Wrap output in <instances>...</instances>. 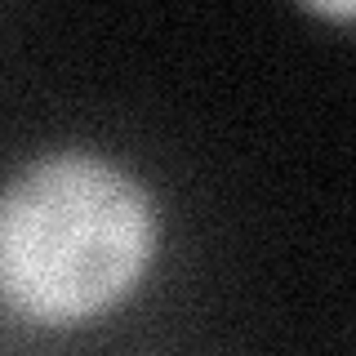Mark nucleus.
Here are the masks:
<instances>
[{
    "label": "nucleus",
    "instance_id": "nucleus-1",
    "mask_svg": "<svg viewBox=\"0 0 356 356\" xmlns=\"http://www.w3.org/2000/svg\"><path fill=\"white\" fill-rule=\"evenodd\" d=\"M165 250L156 187L98 147H49L0 183V307L76 334L129 307Z\"/></svg>",
    "mask_w": 356,
    "mask_h": 356
}]
</instances>
